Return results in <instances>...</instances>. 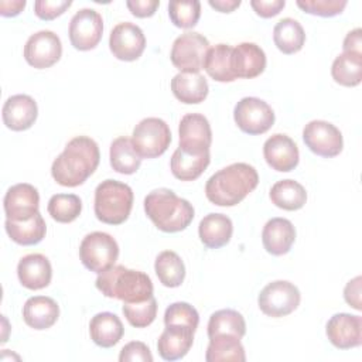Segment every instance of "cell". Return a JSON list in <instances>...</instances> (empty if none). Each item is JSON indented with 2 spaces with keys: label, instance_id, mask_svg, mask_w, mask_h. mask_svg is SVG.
Returning a JSON list of instances; mask_svg holds the SVG:
<instances>
[{
  "label": "cell",
  "instance_id": "cell-1",
  "mask_svg": "<svg viewBox=\"0 0 362 362\" xmlns=\"http://www.w3.org/2000/svg\"><path fill=\"white\" fill-rule=\"evenodd\" d=\"M100 153L96 141L88 136H76L51 165L52 178L62 187L83 184L98 168Z\"/></svg>",
  "mask_w": 362,
  "mask_h": 362
},
{
  "label": "cell",
  "instance_id": "cell-2",
  "mask_svg": "<svg viewBox=\"0 0 362 362\" xmlns=\"http://www.w3.org/2000/svg\"><path fill=\"white\" fill-rule=\"evenodd\" d=\"M259 184V175L253 165L233 163L209 177L205 195L218 206H233L242 202Z\"/></svg>",
  "mask_w": 362,
  "mask_h": 362
},
{
  "label": "cell",
  "instance_id": "cell-3",
  "mask_svg": "<svg viewBox=\"0 0 362 362\" xmlns=\"http://www.w3.org/2000/svg\"><path fill=\"white\" fill-rule=\"evenodd\" d=\"M144 212L157 229L167 233L184 230L194 219V206L168 188L148 192L144 198Z\"/></svg>",
  "mask_w": 362,
  "mask_h": 362
},
{
  "label": "cell",
  "instance_id": "cell-4",
  "mask_svg": "<svg viewBox=\"0 0 362 362\" xmlns=\"http://www.w3.org/2000/svg\"><path fill=\"white\" fill-rule=\"evenodd\" d=\"M95 284L103 296L123 303H140L154 297L151 279L146 273L127 269L123 264L112 266L100 273Z\"/></svg>",
  "mask_w": 362,
  "mask_h": 362
},
{
  "label": "cell",
  "instance_id": "cell-5",
  "mask_svg": "<svg viewBox=\"0 0 362 362\" xmlns=\"http://www.w3.org/2000/svg\"><path fill=\"white\" fill-rule=\"evenodd\" d=\"M133 199V191L127 184L117 180H105L95 189V215L103 223L120 225L129 218Z\"/></svg>",
  "mask_w": 362,
  "mask_h": 362
},
{
  "label": "cell",
  "instance_id": "cell-6",
  "mask_svg": "<svg viewBox=\"0 0 362 362\" xmlns=\"http://www.w3.org/2000/svg\"><path fill=\"white\" fill-rule=\"evenodd\" d=\"M119 257V245L115 238L106 232L88 233L79 246V259L82 264L98 274L115 266Z\"/></svg>",
  "mask_w": 362,
  "mask_h": 362
},
{
  "label": "cell",
  "instance_id": "cell-7",
  "mask_svg": "<svg viewBox=\"0 0 362 362\" xmlns=\"http://www.w3.org/2000/svg\"><path fill=\"white\" fill-rule=\"evenodd\" d=\"M132 141L141 158H156L168 148L171 132L163 119L146 117L133 129Z\"/></svg>",
  "mask_w": 362,
  "mask_h": 362
},
{
  "label": "cell",
  "instance_id": "cell-8",
  "mask_svg": "<svg viewBox=\"0 0 362 362\" xmlns=\"http://www.w3.org/2000/svg\"><path fill=\"white\" fill-rule=\"evenodd\" d=\"M300 300L301 294L297 286L287 280H276L263 287L257 304L263 314L280 318L291 314L300 305Z\"/></svg>",
  "mask_w": 362,
  "mask_h": 362
},
{
  "label": "cell",
  "instance_id": "cell-9",
  "mask_svg": "<svg viewBox=\"0 0 362 362\" xmlns=\"http://www.w3.org/2000/svg\"><path fill=\"white\" fill-rule=\"evenodd\" d=\"M233 119L238 127L250 136L266 133L274 124V112L270 105L259 98H242L235 109Z\"/></svg>",
  "mask_w": 362,
  "mask_h": 362
},
{
  "label": "cell",
  "instance_id": "cell-10",
  "mask_svg": "<svg viewBox=\"0 0 362 362\" xmlns=\"http://www.w3.org/2000/svg\"><path fill=\"white\" fill-rule=\"evenodd\" d=\"M209 41L199 33H184L173 42L170 59L181 72H199L204 66Z\"/></svg>",
  "mask_w": 362,
  "mask_h": 362
},
{
  "label": "cell",
  "instance_id": "cell-11",
  "mask_svg": "<svg viewBox=\"0 0 362 362\" xmlns=\"http://www.w3.org/2000/svg\"><path fill=\"white\" fill-rule=\"evenodd\" d=\"M305 146L317 156L335 157L342 151L344 139L337 126L325 120H311L303 129Z\"/></svg>",
  "mask_w": 362,
  "mask_h": 362
},
{
  "label": "cell",
  "instance_id": "cell-12",
  "mask_svg": "<svg viewBox=\"0 0 362 362\" xmlns=\"http://www.w3.org/2000/svg\"><path fill=\"white\" fill-rule=\"evenodd\" d=\"M69 41L75 49H93L103 34V18L93 8H81L69 23Z\"/></svg>",
  "mask_w": 362,
  "mask_h": 362
},
{
  "label": "cell",
  "instance_id": "cell-13",
  "mask_svg": "<svg viewBox=\"0 0 362 362\" xmlns=\"http://www.w3.org/2000/svg\"><path fill=\"white\" fill-rule=\"evenodd\" d=\"M62 44L59 37L49 31L41 30L28 37L24 45V58L28 65L37 69H45L59 61Z\"/></svg>",
  "mask_w": 362,
  "mask_h": 362
},
{
  "label": "cell",
  "instance_id": "cell-14",
  "mask_svg": "<svg viewBox=\"0 0 362 362\" xmlns=\"http://www.w3.org/2000/svg\"><path fill=\"white\" fill-rule=\"evenodd\" d=\"M109 48L113 57L120 61H136L141 57L146 48L144 33L133 23H119L110 33Z\"/></svg>",
  "mask_w": 362,
  "mask_h": 362
},
{
  "label": "cell",
  "instance_id": "cell-15",
  "mask_svg": "<svg viewBox=\"0 0 362 362\" xmlns=\"http://www.w3.org/2000/svg\"><path fill=\"white\" fill-rule=\"evenodd\" d=\"M6 219L27 221L38 214L40 195L34 185L20 182L11 185L3 199Z\"/></svg>",
  "mask_w": 362,
  "mask_h": 362
},
{
  "label": "cell",
  "instance_id": "cell-16",
  "mask_svg": "<svg viewBox=\"0 0 362 362\" xmlns=\"http://www.w3.org/2000/svg\"><path fill=\"white\" fill-rule=\"evenodd\" d=\"M180 148L192 153L209 151L212 132L208 119L201 113H187L182 116L180 126Z\"/></svg>",
  "mask_w": 362,
  "mask_h": 362
},
{
  "label": "cell",
  "instance_id": "cell-17",
  "mask_svg": "<svg viewBox=\"0 0 362 362\" xmlns=\"http://www.w3.org/2000/svg\"><path fill=\"white\" fill-rule=\"evenodd\" d=\"M325 332L329 342L338 349H351L362 344V317L348 313L334 314L327 325Z\"/></svg>",
  "mask_w": 362,
  "mask_h": 362
},
{
  "label": "cell",
  "instance_id": "cell-18",
  "mask_svg": "<svg viewBox=\"0 0 362 362\" xmlns=\"http://www.w3.org/2000/svg\"><path fill=\"white\" fill-rule=\"evenodd\" d=\"M263 156L269 167L280 173L294 170L300 160L298 147L287 134L276 133L263 144Z\"/></svg>",
  "mask_w": 362,
  "mask_h": 362
},
{
  "label": "cell",
  "instance_id": "cell-19",
  "mask_svg": "<svg viewBox=\"0 0 362 362\" xmlns=\"http://www.w3.org/2000/svg\"><path fill=\"white\" fill-rule=\"evenodd\" d=\"M38 116L37 102L28 95L10 96L1 109V117L6 127L13 132H23L30 129Z\"/></svg>",
  "mask_w": 362,
  "mask_h": 362
},
{
  "label": "cell",
  "instance_id": "cell-20",
  "mask_svg": "<svg viewBox=\"0 0 362 362\" xmlns=\"http://www.w3.org/2000/svg\"><path fill=\"white\" fill-rule=\"evenodd\" d=\"M230 66L236 78H256L266 68V54L255 42H240L232 48Z\"/></svg>",
  "mask_w": 362,
  "mask_h": 362
},
{
  "label": "cell",
  "instance_id": "cell-21",
  "mask_svg": "<svg viewBox=\"0 0 362 362\" xmlns=\"http://www.w3.org/2000/svg\"><path fill=\"white\" fill-rule=\"evenodd\" d=\"M17 276L23 287L28 290H41L51 283L52 267L44 255L30 253L20 259L17 264Z\"/></svg>",
  "mask_w": 362,
  "mask_h": 362
},
{
  "label": "cell",
  "instance_id": "cell-22",
  "mask_svg": "<svg viewBox=\"0 0 362 362\" xmlns=\"http://www.w3.org/2000/svg\"><path fill=\"white\" fill-rule=\"evenodd\" d=\"M195 331L182 325H165L157 341L158 355L164 361L184 358L194 344Z\"/></svg>",
  "mask_w": 362,
  "mask_h": 362
},
{
  "label": "cell",
  "instance_id": "cell-23",
  "mask_svg": "<svg viewBox=\"0 0 362 362\" xmlns=\"http://www.w3.org/2000/svg\"><path fill=\"white\" fill-rule=\"evenodd\" d=\"M296 240L294 225L286 218H272L262 232V242L267 253L281 256L290 252Z\"/></svg>",
  "mask_w": 362,
  "mask_h": 362
},
{
  "label": "cell",
  "instance_id": "cell-24",
  "mask_svg": "<svg viewBox=\"0 0 362 362\" xmlns=\"http://www.w3.org/2000/svg\"><path fill=\"white\" fill-rule=\"evenodd\" d=\"M59 317L57 301L47 296L30 297L23 307L24 322L37 331L51 328Z\"/></svg>",
  "mask_w": 362,
  "mask_h": 362
},
{
  "label": "cell",
  "instance_id": "cell-25",
  "mask_svg": "<svg viewBox=\"0 0 362 362\" xmlns=\"http://www.w3.org/2000/svg\"><path fill=\"white\" fill-rule=\"evenodd\" d=\"M174 96L185 105H197L206 99L208 81L199 72H180L171 79Z\"/></svg>",
  "mask_w": 362,
  "mask_h": 362
},
{
  "label": "cell",
  "instance_id": "cell-26",
  "mask_svg": "<svg viewBox=\"0 0 362 362\" xmlns=\"http://www.w3.org/2000/svg\"><path fill=\"white\" fill-rule=\"evenodd\" d=\"M233 233V225L229 216L223 214L205 215L198 226V235L208 249H219L229 243Z\"/></svg>",
  "mask_w": 362,
  "mask_h": 362
},
{
  "label": "cell",
  "instance_id": "cell-27",
  "mask_svg": "<svg viewBox=\"0 0 362 362\" xmlns=\"http://www.w3.org/2000/svg\"><path fill=\"white\" fill-rule=\"evenodd\" d=\"M211 154L209 151L192 153L182 148H177L173 153L170 168L173 175L181 181H194L197 180L209 165Z\"/></svg>",
  "mask_w": 362,
  "mask_h": 362
},
{
  "label": "cell",
  "instance_id": "cell-28",
  "mask_svg": "<svg viewBox=\"0 0 362 362\" xmlns=\"http://www.w3.org/2000/svg\"><path fill=\"white\" fill-rule=\"evenodd\" d=\"M90 339L100 348L115 346L123 337L124 328L120 318L109 311L98 313L89 322Z\"/></svg>",
  "mask_w": 362,
  "mask_h": 362
},
{
  "label": "cell",
  "instance_id": "cell-29",
  "mask_svg": "<svg viewBox=\"0 0 362 362\" xmlns=\"http://www.w3.org/2000/svg\"><path fill=\"white\" fill-rule=\"evenodd\" d=\"M4 228L10 239L21 246H31L40 243L45 238L47 232L45 221L40 212L27 221L6 219Z\"/></svg>",
  "mask_w": 362,
  "mask_h": 362
},
{
  "label": "cell",
  "instance_id": "cell-30",
  "mask_svg": "<svg viewBox=\"0 0 362 362\" xmlns=\"http://www.w3.org/2000/svg\"><path fill=\"white\" fill-rule=\"evenodd\" d=\"M273 41L283 54H296L303 48L305 42V33L297 20L286 17L274 25Z\"/></svg>",
  "mask_w": 362,
  "mask_h": 362
},
{
  "label": "cell",
  "instance_id": "cell-31",
  "mask_svg": "<svg viewBox=\"0 0 362 362\" xmlns=\"http://www.w3.org/2000/svg\"><path fill=\"white\" fill-rule=\"evenodd\" d=\"M109 158L112 168L126 175L136 173L141 164V157L136 151L133 141L126 136H120L112 141Z\"/></svg>",
  "mask_w": 362,
  "mask_h": 362
},
{
  "label": "cell",
  "instance_id": "cell-32",
  "mask_svg": "<svg viewBox=\"0 0 362 362\" xmlns=\"http://www.w3.org/2000/svg\"><path fill=\"white\" fill-rule=\"evenodd\" d=\"M272 202L284 211L301 209L307 201L305 188L294 180L277 181L269 192Z\"/></svg>",
  "mask_w": 362,
  "mask_h": 362
},
{
  "label": "cell",
  "instance_id": "cell-33",
  "mask_svg": "<svg viewBox=\"0 0 362 362\" xmlns=\"http://www.w3.org/2000/svg\"><path fill=\"white\" fill-rule=\"evenodd\" d=\"M232 47L228 44H216L206 51L204 59V69L216 82H232L236 76L230 66Z\"/></svg>",
  "mask_w": 362,
  "mask_h": 362
},
{
  "label": "cell",
  "instance_id": "cell-34",
  "mask_svg": "<svg viewBox=\"0 0 362 362\" xmlns=\"http://www.w3.org/2000/svg\"><path fill=\"white\" fill-rule=\"evenodd\" d=\"M206 362H245L246 354L240 339L233 335H216L209 338V345L205 354Z\"/></svg>",
  "mask_w": 362,
  "mask_h": 362
},
{
  "label": "cell",
  "instance_id": "cell-35",
  "mask_svg": "<svg viewBox=\"0 0 362 362\" xmlns=\"http://www.w3.org/2000/svg\"><path fill=\"white\" fill-rule=\"evenodd\" d=\"M246 334V322L243 315L230 308L215 311L208 321V337L233 335L242 339Z\"/></svg>",
  "mask_w": 362,
  "mask_h": 362
},
{
  "label": "cell",
  "instance_id": "cell-36",
  "mask_svg": "<svg viewBox=\"0 0 362 362\" xmlns=\"http://www.w3.org/2000/svg\"><path fill=\"white\" fill-rule=\"evenodd\" d=\"M331 75L342 86L352 88L359 85L362 81V54H339L332 62Z\"/></svg>",
  "mask_w": 362,
  "mask_h": 362
},
{
  "label": "cell",
  "instance_id": "cell-37",
  "mask_svg": "<svg viewBox=\"0 0 362 362\" xmlns=\"http://www.w3.org/2000/svg\"><path fill=\"white\" fill-rule=\"evenodd\" d=\"M154 270L160 283L170 288L181 286L185 279L184 262L173 250H164L156 257Z\"/></svg>",
  "mask_w": 362,
  "mask_h": 362
},
{
  "label": "cell",
  "instance_id": "cell-38",
  "mask_svg": "<svg viewBox=\"0 0 362 362\" xmlns=\"http://www.w3.org/2000/svg\"><path fill=\"white\" fill-rule=\"evenodd\" d=\"M47 211L54 221L69 223L81 215L82 201L75 194H55L49 198Z\"/></svg>",
  "mask_w": 362,
  "mask_h": 362
},
{
  "label": "cell",
  "instance_id": "cell-39",
  "mask_svg": "<svg viewBox=\"0 0 362 362\" xmlns=\"http://www.w3.org/2000/svg\"><path fill=\"white\" fill-rule=\"evenodd\" d=\"M168 16L178 28H192L201 17V3L198 0H173L168 3Z\"/></svg>",
  "mask_w": 362,
  "mask_h": 362
},
{
  "label": "cell",
  "instance_id": "cell-40",
  "mask_svg": "<svg viewBox=\"0 0 362 362\" xmlns=\"http://www.w3.org/2000/svg\"><path fill=\"white\" fill-rule=\"evenodd\" d=\"M157 307V300L151 297L140 303H124L122 313L132 327L146 328L156 320Z\"/></svg>",
  "mask_w": 362,
  "mask_h": 362
},
{
  "label": "cell",
  "instance_id": "cell-41",
  "mask_svg": "<svg viewBox=\"0 0 362 362\" xmlns=\"http://www.w3.org/2000/svg\"><path fill=\"white\" fill-rule=\"evenodd\" d=\"M199 322L198 311L185 301H177L170 304L164 313L165 325H182L197 331Z\"/></svg>",
  "mask_w": 362,
  "mask_h": 362
},
{
  "label": "cell",
  "instance_id": "cell-42",
  "mask_svg": "<svg viewBox=\"0 0 362 362\" xmlns=\"http://www.w3.org/2000/svg\"><path fill=\"white\" fill-rule=\"evenodd\" d=\"M346 0H297V6L308 14L320 17H334L344 11Z\"/></svg>",
  "mask_w": 362,
  "mask_h": 362
},
{
  "label": "cell",
  "instance_id": "cell-43",
  "mask_svg": "<svg viewBox=\"0 0 362 362\" xmlns=\"http://www.w3.org/2000/svg\"><path fill=\"white\" fill-rule=\"evenodd\" d=\"M71 4V0H37L34 3V13L38 18L49 21L64 14Z\"/></svg>",
  "mask_w": 362,
  "mask_h": 362
},
{
  "label": "cell",
  "instance_id": "cell-44",
  "mask_svg": "<svg viewBox=\"0 0 362 362\" xmlns=\"http://www.w3.org/2000/svg\"><path fill=\"white\" fill-rule=\"evenodd\" d=\"M119 361L120 362H134V361L153 362V355L150 352V348L144 342L132 341L122 348Z\"/></svg>",
  "mask_w": 362,
  "mask_h": 362
},
{
  "label": "cell",
  "instance_id": "cell-45",
  "mask_svg": "<svg viewBox=\"0 0 362 362\" xmlns=\"http://www.w3.org/2000/svg\"><path fill=\"white\" fill-rule=\"evenodd\" d=\"M250 6L257 16L263 18H270L277 16L284 8L286 1L284 0H252Z\"/></svg>",
  "mask_w": 362,
  "mask_h": 362
},
{
  "label": "cell",
  "instance_id": "cell-46",
  "mask_svg": "<svg viewBox=\"0 0 362 362\" xmlns=\"http://www.w3.org/2000/svg\"><path fill=\"white\" fill-rule=\"evenodd\" d=\"M127 8L130 10V13L139 18H146V17H151L157 7L160 6L158 0H129L126 1Z\"/></svg>",
  "mask_w": 362,
  "mask_h": 362
},
{
  "label": "cell",
  "instance_id": "cell-47",
  "mask_svg": "<svg viewBox=\"0 0 362 362\" xmlns=\"http://www.w3.org/2000/svg\"><path fill=\"white\" fill-rule=\"evenodd\" d=\"M361 276H356L355 279L349 280L344 288V298L345 301L355 310H362L361 305Z\"/></svg>",
  "mask_w": 362,
  "mask_h": 362
},
{
  "label": "cell",
  "instance_id": "cell-48",
  "mask_svg": "<svg viewBox=\"0 0 362 362\" xmlns=\"http://www.w3.org/2000/svg\"><path fill=\"white\" fill-rule=\"evenodd\" d=\"M361 28H355L349 31L344 38V52H354V54H362V38H361Z\"/></svg>",
  "mask_w": 362,
  "mask_h": 362
},
{
  "label": "cell",
  "instance_id": "cell-49",
  "mask_svg": "<svg viewBox=\"0 0 362 362\" xmlns=\"http://www.w3.org/2000/svg\"><path fill=\"white\" fill-rule=\"evenodd\" d=\"M24 7H25V0H13V1L1 0L0 1V14L3 17H14V16L20 14Z\"/></svg>",
  "mask_w": 362,
  "mask_h": 362
},
{
  "label": "cell",
  "instance_id": "cell-50",
  "mask_svg": "<svg viewBox=\"0 0 362 362\" xmlns=\"http://www.w3.org/2000/svg\"><path fill=\"white\" fill-rule=\"evenodd\" d=\"M209 6L221 13H230L240 6V0H209Z\"/></svg>",
  "mask_w": 362,
  "mask_h": 362
}]
</instances>
